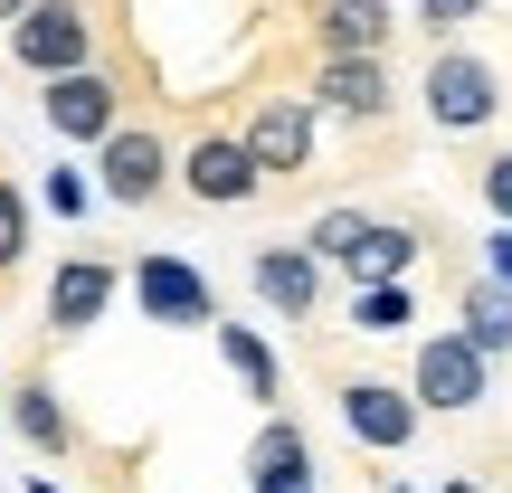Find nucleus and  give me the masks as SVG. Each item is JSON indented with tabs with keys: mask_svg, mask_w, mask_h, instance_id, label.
<instances>
[{
	"mask_svg": "<svg viewBox=\"0 0 512 493\" xmlns=\"http://www.w3.org/2000/svg\"><path fill=\"white\" fill-rule=\"evenodd\" d=\"M503 67L484 48H465V38H446V48H427V76H418V114L446 133V143H465V133H494L503 124Z\"/></svg>",
	"mask_w": 512,
	"mask_h": 493,
	"instance_id": "nucleus-1",
	"label": "nucleus"
},
{
	"mask_svg": "<svg viewBox=\"0 0 512 493\" xmlns=\"http://www.w3.org/2000/svg\"><path fill=\"white\" fill-rule=\"evenodd\" d=\"M95 190H105L114 209H162L171 190H181V152H171V133L124 114V124L95 143Z\"/></svg>",
	"mask_w": 512,
	"mask_h": 493,
	"instance_id": "nucleus-2",
	"label": "nucleus"
},
{
	"mask_svg": "<svg viewBox=\"0 0 512 493\" xmlns=\"http://www.w3.org/2000/svg\"><path fill=\"white\" fill-rule=\"evenodd\" d=\"M0 38H10V67L48 86V76L95 67V38H105V29H95V10H86V0H29V10H19Z\"/></svg>",
	"mask_w": 512,
	"mask_h": 493,
	"instance_id": "nucleus-3",
	"label": "nucleus"
},
{
	"mask_svg": "<svg viewBox=\"0 0 512 493\" xmlns=\"http://www.w3.org/2000/svg\"><path fill=\"white\" fill-rule=\"evenodd\" d=\"M124 294L143 304L152 332H209V323H219V285H209L181 247H143L124 266Z\"/></svg>",
	"mask_w": 512,
	"mask_h": 493,
	"instance_id": "nucleus-4",
	"label": "nucleus"
},
{
	"mask_svg": "<svg viewBox=\"0 0 512 493\" xmlns=\"http://www.w3.org/2000/svg\"><path fill=\"white\" fill-rule=\"evenodd\" d=\"M238 143L256 152V171H266V190H294L313 181V162H323V114L304 105V95H256Z\"/></svg>",
	"mask_w": 512,
	"mask_h": 493,
	"instance_id": "nucleus-5",
	"label": "nucleus"
},
{
	"mask_svg": "<svg viewBox=\"0 0 512 493\" xmlns=\"http://www.w3.org/2000/svg\"><path fill=\"white\" fill-rule=\"evenodd\" d=\"M408 399H418L427 418H475V408L494 399V361H484L465 332H427V342L408 351Z\"/></svg>",
	"mask_w": 512,
	"mask_h": 493,
	"instance_id": "nucleus-6",
	"label": "nucleus"
},
{
	"mask_svg": "<svg viewBox=\"0 0 512 493\" xmlns=\"http://www.w3.org/2000/svg\"><path fill=\"white\" fill-rule=\"evenodd\" d=\"M332 418H342L351 446H370V456H408V446L427 437V408L408 399V380H370V370H342V380H332Z\"/></svg>",
	"mask_w": 512,
	"mask_h": 493,
	"instance_id": "nucleus-7",
	"label": "nucleus"
},
{
	"mask_svg": "<svg viewBox=\"0 0 512 493\" xmlns=\"http://www.w3.org/2000/svg\"><path fill=\"white\" fill-rule=\"evenodd\" d=\"M124 105H133V86L114 67H76V76H48V86H38V124H48L67 152H95L114 124H124Z\"/></svg>",
	"mask_w": 512,
	"mask_h": 493,
	"instance_id": "nucleus-8",
	"label": "nucleus"
},
{
	"mask_svg": "<svg viewBox=\"0 0 512 493\" xmlns=\"http://www.w3.org/2000/svg\"><path fill=\"white\" fill-rule=\"evenodd\" d=\"M304 105L332 114V124L380 133L389 114H399V76H389V57H313L304 67Z\"/></svg>",
	"mask_w": 512,
	"mask_h": 493,
	"instance_id": "nucleus-9",
	"label": "nucleus"
},
{
	"mask_svg": "<svg viewBox=\"0 0 512 493\" xmlns=\"http://www.w3.org/2000/svg\"><path fill=\"white\" fill-rule=\"evenodd\" d=\"M114 294H124V256L67 247V256L48 266V342H86V332L114 313Z\"/></svg>",
	"mask_w": 512,
	"mask_h": 493,
	"instance_id": "nucleus-10",
	"label": "nucleus"
},
{
	"mask_svg": "<svg viewBox=\"0 0 512 493\" xmlns=\"http://www.w3.org/2000/svg\"><path fill=\"white\" fill-rule=\"evenodd\" d=\"M181 200H200V209H256L266 200V171L238 143V124H209L181 143Z\"/></svg>",
	"mask_w": 512,
	"mask_h": 493,
	"instance_id": "nucleus-11",
	"label": "nucleus"
},
{
	"mask_svg": "<svg viewBox=\"0 0 512 493\" xmlns=\"http://www.w3.org/2000/svg\"><path fill=\"white\" fill-rule=\"evenodd\" d=\"M247 294L275 313V323H313L323 294H332V266L304 238H266V247H247Z\"/></svg>",
	"mask_w": 512,
	"mask_h": 493,
	"instance_id": "nucleus-12",
	"label": "nucleus"
},
{
	"mask_svg": "<svg viewBox=\"0 0 512 493\" xmlns=\"http://www.w3.org/2000/svg\"><path fill=\"white\" fill-rule=\"evenodd\" d=\"M313 57H389L399 38V0H304Z\"/></svg>",
	"mask_w": 512,
	"mask_h": 493,
	"instance_id": "nucleus-13",
	"label": "nucleus"
},
{
	"mask_svg": "<svg viewBox=\"0 0 512 493\" xmlns=\"http://www.w3.org/2000/svg\"><path fill=\"white\" fill-rule=\"evenodd\" d=\"M0 418H10V437L29 446V456H48V465H67V456H76V408L57 399V380H48L38 361H29V370L10 380V399H0Z\"/></svg>",
	"mask_w": 512,
	"mask_h": 493,
	"instance_id": "nucleus-14",
	"label": "nucleus"
},
{
	"mask_svg": "<svg viewBox=\"0 0 512 493\" xmlns=\"http://www.w3.org/2000/svg\"><path fill=\"white\" fill-rule=\"evenodd\" d=\"M427 238H437L427 219H380V209H370L361 247H351L332 275H351V285H408V275H418V256H427Z\"/></svg>",
	"mask_w": 512,
	"mask_h": 493,
	"instance_id": "nucleus-15",
	"label": "nucleus"
},
{
	"mask_svg": "<svg viewBox=\"0 0 512 493\" xmlns=\"http://www.w3.org/2000/svg\"><path fill=\"white\" fill-rule=\"evenodd\" d=\"M238 475L247 484H304V475H323V465H313V427L294 418V408H266L256 437H247V456H238Z\"/></svg>",
	"mask_w": 512,
	"mask_h": 493,
	"instance_id": "nucleus-16",
	"label": "nucleus"
},
{
	"mask_svg": "<svg viewBox=\"0 0 512 493\" xmlns=\"http://www.w3.org/2000/svg\"><path fill=\"white\" fill-rule=\"evenodd\" d=\"M209 342H219L228 380H238L256 408H285V361H275V342H266L256 323H228V313H219V323H209Z\"/></svg>",
	"mask_w": 512,
	"mask_h": 493,
	"instance_id": "nucleus-17",
	"label": "nucleus"
},
{
	"mask_svg": "<svg viewBox=\"0 0 512 493\" xmlns=\"http://www.w3.org/2000/svg\"><path fill=\"white\" fill-rule=\"evenodd\" d=\"M456 332L484 351V361H503V351H512V285H494V275L475 266L456 285Z\"/></svg>",
	"mask_w": 512,
	"mask_h": 493,
	"instance_id": "nucleus-18",
	"label": "nucleus"
},
{
	"mask_svg": "<svg viewBox=\"0 0 512 493\" xmlns=\"http://www.w3.org/2000/svg\"><path fill=\"white\" fill-rule=\"evenodd\" d=\"M408 323H418V285H351V332L399 342Z\"/></svg>",
	"mask_w": 512,
	"mask_h": 493,
	"instance_id": "nucleus-19",
	"label": "nucleus"
},
{
	"mask_svg": "<svg viewBox=\"0 0 512 493\" xmlns=\"http://www.w3.org/2000/svg\"><path fill=\"white\" fill-rule=\"evenodd\" d=\"M95 200H105L95 171H76V162H48V171H38V209H48V219H76V228H86Z\"/></svg>",
	"mask_w": 512,
	"mask_h": 493,
	"instance_id": "nucleus-20",
	"label": "nucleus"
},
{
	"mask_svg": "<svg viewBox=\"0 0 512 493\" xmlns=\"http://www.w3.org/2000/svg\"><path fill=\"white\" fill-rule=\"evenodd\" d=\"M29 238H38V190H19L10 171H0V275L29 266Z\"/></svg>",
	"mask_w": 512,
	"mask_h": 493,
	"instance_id": "nucleus-21",
	"label": "nucleus"
},
{
	"mask_svg": "<svg viewBox=\"0 0 512 493\" xmlns=\"http://www.w3.org/2000/svg\"><path fill=\"white\" fill-rule=\"evenodd\" d=\"M361 228H370V209H361V200H332V209H313V219H304V247L323 256V266H342V256L361 247Z\"/></svg>",
	"mask_w": 512,
	"mask_h": 493,
	"instance_id": "nucleus-22",
	"label": "nucleus"
},
{
	"mask_svg": "<svg viewBox=\"0 0 512 493\" xmlns=\"http://www.w3.org/2000/svg\"><path fill=\"white\" fill-rule=\"evenodd\" d=\"M408 19H418L427 48H446V38H465L475 19H494V0H408Z\"/></svg>",
	"mask_w": 512,
	"mask_h": 493,
	"instance_id": "nucleus-23",
	"label": "nucleus"
},
{
	"mask_svg": "<svg viewBox=\"0 0 512 493\" xmlns=\"http://www.w3.org/2000/svg\"><path fill=\"white\" fill-rule=\"evenodd\" d=\"M475 200H484L494 228H512V152H484V162H475Z\"/></svg>",
	"mask_w": 512,
	"mask_h": 493,
	"instance_id": "nucleus-24",
	"label": "nucleus"
},
{
	"mask_svg": "<svg viewBox=\"0 0 512 493\" xmlns=\"http://www.w3.org/2000/svg\"><path fill=\"white\" fill-rule=\"evenodd\" d=\"M484 275H494V285H512V228H494V238H484Z\"/></svg>",
	"mask_w": 512,
	"mask_h": 493,
	"instance_id": "nucleus-25",
	"label": "nucleus"
},
{
	"mask_svg": "<svg viewBox=\"0 0 512 493\" xmlns=\"http://www.w3.org/2000/svg\"><path fill=\"white\" fill-rule=\"evenodd\" d=\"M247 493H323V475H304V484H247Z\"/></svg>",
	"mask_w": 512,
	"mask_h": 493,
	"instance_id": "nucleus-26",
	"label": "nucleus"
},
{
	"mask_svg": "<svg viewBox=\"0 0 512 493\" xmlns=\"http://www.w3.org/2000/svg\"><path fill=\"white\" fill-rule=\"evenodd\" d=\"M437 493H484V475H446V484H437Z\"/></svg>",
	"mask_w": 512,
	"mask_h": 493,
	"instance_id": "nucleus-27",
	"label": "nucleus"
},
{
	"mask_svg": "<svg viewBox=\"0 0 512 493\" xmlns=\"http://www.w3.org/2000/svg\"><path fill=\"white\" fill-rule=\"evenodd\" d=\"M19 10H29V0H0V29H10V19H19Z\"/></svg>",
	"mask_w": 512,
	"mask_h": 493,
	"instance_id": "nucleus-28",
	"label": "nucleus"
},
{
	"mask_svg": "<svg viewBox=\"0 0 512 493\" xmlns=\"http://www.w3.org/2000/svg\"><path fill=\"white\" fill-rule=\"evenodd\" d=\"M29 493H67V484H29Z\"/></svg>",
	"mask_w": 512,
	"mask_h": 493,
	"instance_id": "nucleus-29",
	"label": "nucleus"
}]
</instances>
